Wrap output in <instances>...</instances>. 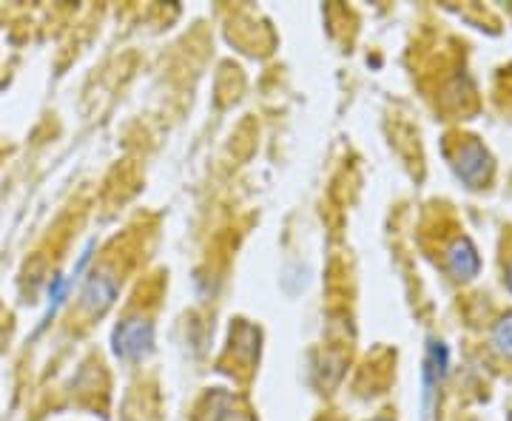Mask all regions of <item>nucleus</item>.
Here are the masks:
<instances>
[{
    "mask_svg": "<svg viewBox=\"0 0 512 421\" xmlns=\"http://www.w3.org/2000/svg\"><path fill=\"white\" fill-rule=\"evenodd\" d=\"M154 345V330L143 319H128L114 330V353L123 359H137Z\"/></svg>",
    "mask_w": 512,
    "mask_h": 421,
    "instance_id": "nucleus-1",
    "label": "nucleus"
},
{
    "mask_svg": "<svg viewBox=\"0 0 512 421\" xmlns=\"http://www.w3.org/2000/svg\"><path fill=\"white\" fill-rule=\"evenodd\" d=\"M456 171L458 177L464 180L467 185H478L484 183L487 177H490V171H493V163H490V157H487V151L478 146V143H467V146L461 148V154H458L456 160Z\"/></svg>",
    "mask_w": 512,
    "mask_h": 421,
    "instance_id": "nucleus-2",
    "label": "nucleus"
},
{
    "mask_svg": "<svg viewBox=\"0 0 512 421\" xmlns=\"http://www.w3.org/2000/svg\"><path fill=\"white\" fill-rule=\"evenodd\" d=\"M447 265L450 271L458 276V279H473L481 268V259H478L476 248L470 239H456L450 248H447Z\"/></svg>",
    "mask_w": 512,
    "mask_h": 421,
    "instance_id": "nucleus-3",
    "label": "nucleus"
},
{
    "mask_svg": "<svg viewBox=\"0 0 512 421\" xmlns=\"http://www.w3.org/2000/svg\"><path fill=\"white\" fill-rule=\"evenodd\" d=\"M114 296H117L114 279L111 276H94L92 282L86 285V291H83V305L92 313H103L114 302Z\"/></svg>",
    "mask_w": 512,
    "mask_h": 421,
    "instance_id": "nucleus-4",
    "label": "nucleus"
},
{
    "mask_svg": "<svg viewBox=\"0 0 512 421\" xmlns=\"http://www.w3.org/2000/svg\"><path fill=\"white\" fill-rule=\"evenodd\" d=\"M493 345L504 359H512V313H507V316L495 325Z\"/></svg>",
    "mask_w": 512,
    "mask_h": 421,
    "instance_id": "nucleus-5",
    "label": "nucleus"
},
{
    "mask_svg": "<svg viewBox=\"0 0 512 421\" xmlns=\"http://www.w3.org/2000/svg\"><path fill=\"white\" fill-rule=\"evenodd\" d=\"M507 285H510V291H512V265H510V271H507Z\"/></svg>",
    "mask_w": 512,
    "mask_h": 421,
    "instance_id": "nucleus-6",
    "label": "nucleus"
},
{
    "mask_svg": "<svg viewBox=\"0 0 512 421\" xmlns=\"http://www.w3.org/2000/svg\"><path fill=\"white\" fill-rule=\"evenodd\" d=\"M376 421H387V419H376Z\"/></svg>",
    "mask_w": 512,
    "mask_h": 421,
    "instance_id": "nucleus-7",
    "label": "nucleus"
},
{
    "mask_svg": "<svg viewBox=\"0 0 512 421\" xmlns=\"http://www.w3.org/2000/svg\"><path fill=\"white\" fill-rule=\"evenodd\" d=\"M510 421H512V416H510Z\"/></svg>",
    "mask_w": 512,
    "mask_h": 421,
    "instance_id": "nucleus-8",
    "label": "nucleus"
}]
</instances>
